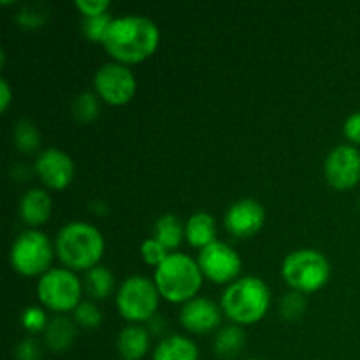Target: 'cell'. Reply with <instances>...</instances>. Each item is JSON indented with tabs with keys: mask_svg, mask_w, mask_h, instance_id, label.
Returning <instances> with one entry per match:
<instances>
[{
	"mask_svg": "<svg viewBox=\"0 0 360 360\" xmlns=\"http://www.w3.org/2000/svg\"><path fill=\"white\" fill-rule=\"evenodd\" d=\"M323 172L334 188H352L360 179V151L352 144H340L327 155Z\"/></svg>",
	"mask_w": 360,
	"mask_h": 360,
	"instance_id": "8fae6325",
	"label": "cell"
},
{
	"mask_svg": "<svg viewBox=\"0 0 360 360\" xmlns=\"http://www.w3.org/2000/svg\"><path fill=\"white\" fill-rule=\"evenodd\" d=\"M14 143H16L18 150L25 151V153H32V151L37 150L39 144H41L37 127L30 120H20L14 127Z\"/></svg>",
	"mask_w": 360,
	"mask_h": 360,
	"instance_id": "603a6c76",
	"label": "cell"
},
{
	"mask_svg": "<svg viewBox=\"0 0 360 360\" xmlns=\"http://www.w3.org/2000/svg\"><path fill=\"white\" fill-rule=\"evenodd\" d=\"M56 255L70 271H90L104 255L101 231L86 221H70L56 236Z\"/></svg>",
	"mask_w": 360,
	"mask_h": 360,
	"instance_id": "7a4b0ae2",
	"label": "cell"
},
{
	"mask_svg": "<svg viewBox=\"0 0 360 360\" xmlns=\"http://www.w3.org/2000/svg\"><path fill=\"white\" fill-rule=\"evenodd\" d=\"M51 197L42 188H30L20 200V214L25 224L41 225L51 214Z\"/></svg>",
	"mask_w": 360,
	"mask_h": 360,
	"instance_id": "9a60e30c",
	"label": "cell"
},
{
	"mask_svg": "<svg viewBox=\"0 0 360 360\" xmlns=\"http://www.w3.org/2000/svg\"><path fill=\"white\" fill-rule=\"evenodd\" d=\"M158 292L155 281L144 276H130L120 287L116 295V306L120 315L129 322L151 320L158 308Z\"/></svg>",
	"mask_w": 360,
	"mask_h": 360,
	"instance_id": "52a82bcc",
	"label": "cell"
},
{
	"mask_svg": "<svg viewBox=\"0 0 360 360\" xmlns=\"http://www.w3.org/2000/svg\"><path fill=\"white\" fill-rule=\"evenodd\" d=\"M264 220H266V211L253 199H243L234 202L229 207L224 218L225 229L238 239L257 234L262 229Z\"/></svg>",
	"mask_w": 360,
	"mask_h": 360,
	"instance_id": "4fadbf2b",
	"label": "cell"
},
{
	"mask_svg": "<svg viewBox=\"0 0 360 360\" xmlns=\"http://www.w3.org/2000/svg\"><path fill=\"white\" fill-rule=\"evenodd\" d=\"M345 136L352 143L360 144V111L348 116V120L345 122Z\"/></svg>",
	"mask_w": 360,
	"mask_h": 360,
	"instance_id": "1f68e13d",
	"label": "cell"
},
{
	"mask_svg": "<svg viewBox=\"0 0 360 360\" xmlns=\"http://www.w3.org/2000/svg\"><path fill=\"white\" fill-rule=\"evenodd\" d=\"M141 255L146 260V264L158 267L165 259H167L169 253L164 245H160L155 238H150L141 245Z\"/></svg>",
	"mask_w": 360,
	"mask_h": 360,
	"instance_id": "83f0119b",
	"label": "cell"
},
{
	"mask_svg": "<svg viewBox=\"0 0 360 360\" xmlns=\"http://www.w3.org/2000/svg\"><path fill=\"white\" fill-rule=\"evenodd\" d=\"M97 95L90 91H83L72 101V116L77 122H91L98 115Z\"/></svg>",
	"mask_w": 360,
	"mask_h": 360,
	"instance_id": "cb8c5ba5",
	"label": "cell"
},
{
	"mask_svg": "<svg viewBox=\"0 0 360 360\" xmlns=\"http://www.w3.org/2000/svg\"><path fill=\"white\" fill-rule=\"evenodd\" d=\"M197 264L204 276L210 278L214 283H229V281L236 280L241 273L243 266L236 250L221 241H214L200 250Z\"/></svg>",
	"mask_w": 360,
	"mask_h": 360,
	"instance_id": "30bf717a",
	"label": "cell"
},
{
	"mask_svg": "<svg viewBox=\"0 0 360 360\" xmlns=\"http://www.w3.org/2000/svg\"><path fill=\"white\" fill-rule=\"evenodd\" d=\"M153 360H199V348L188 338L174 334L157 345Z\"/></svg>",
	"mask_w": 360,
	"mask_h": 360,
	"instance_id": "e0dca14e",
	"label": "cell"
},
{
	"mask_svg": "<svg viewBox=\"0 0 360 360\" xmlns=\"http://www.w3.org/2000/svg\"><path fill=\"white\" fill-rule=\"evenodd\" d=\"M281 276L295 292L311 294V292L320 290L329 281L330 264L323 257V253L316 250H295L285 257Z\"/></svg>",
	"mask_w": 360,
	"mask_h": 360,
	"instance_id": "5b68a950",
	"label": "cell"
},
{
	"mask_svg": "<svg viewBox=\"0 0 360 360\" xmlns=\"http://www.w3.org/2000/svg\"><path fill=\"white\" fill-rule=\"evenodd\" d=\"M183 234H185V229H183L181 220L174 214H164L155 224V239L167 250L178 248L179 243L183 241Z\"/></svg>",
	"mask_w": 360,
	"mask_h": 360,
	"instance_id": "44dd1931",
	"label": "cell"
},
{
	"mask_svg": "<svg viewBox=\"0 0 360 360\" xmlns=\"http://www.w3.org/2000/svg\"><path fill=\"white\" fill-rule=\"evenodd\" d=\"M245 347V333L239 326H227L214 340V352L221 359H234Z\"/></svg>",
	"mask_w": 360,
	"mask_h": 360,
	"instance_id": "ffe728a7",
	"label": "cell"
},
{
	"mask_svg": "<svg viewBox=\"0 0 360 360\" xmlns=\"http://www.w3.org/2000/svg\"><path fill=\"white\" fill-rule=\"evenodd\" d=\"M252 360H262V359H252Z\"/></svg>",
	"mask_w": 360,
	"mask_h": 360,
	"instance_id": "e575fe53",
	"label": "cell"
},
{
	"mask_svg": "<svg viewBox=\"0 0 360 360\" xmlns=\"http://www.w3.org/2000/svg\"><path fill=\"white\" fill-rule=\"evenodd\" d=\"M41 347L34 338H25L16 348L18 360H41Z\"/></svg>",
	"mask_w": 360,
	"mask_h": 360,
	"instance_id": "4dcf8cb0",
	"label": "cell"
},
{
	"mask_svg": "<svg viewBox=\"0 0 360 360\" xmlns=\"http://www.w3.org/2000/svg\"><path fill=\"white\" fill-rule=\"evenodd\" d=\"M220 320V308L206 297H193L192 301L185 302V306L179 311V322L190 333H210V330L217 329Z\"/></svg>",
	"mask_w": 360,
	"mask_h": 360,
	"instance_id": "5bb4252c",
	"label": "cell"
},
{
	"mask_svg": "<svg viewBox=\"0 0 360 360\" xmlns=\"http://www.w3.org/2000/svg\"><path fill=\"white\" fill-rule=\"evenodd\" d=\"M21 323H23L25 329L28 333H41V330H46V326H48V319H46V313L42 311L37 306H30L23 311L21 315Z\"/></svg>",
	"mask_w": 360,
	"mask_h": 360,
	"instance_id": "f1b7e54d",
	"label": "cell"
},
{
	"mask_svg": "<svg viewBox=\"0 0 360 360\" xmlns=\"http://www.w3.org/2000/svg\"><path fill=\"white\" fill-rule=\"evenodd\" d=\"M81 292L83 287L79 278L65 267L49 269L48 273L42 274L37 283L39 301L56 313L76 309L79 306Z\"/></svg>",
	"mask_w": 360,
	"mask_h": 360,
	"instance_id": "ba28073f",
	"label": "cell"
},
{
	"mask_svg": "<svg viewBox=\"0 0 360 360\" xmlns=\"http://www.w3.org/2000/svg\"><path fill=\"white\" fill-rule=\"evenodd\" d=\"M44 338L49 350L62 354L67 348H70L76 338V323L67 316H55L46 326Z\"/></svg>",
	"mask_w": 360,
	"mask_h": 360,
	"instance_id": "d6986e66",
	"label": "cell"
},
{
	"mask_svg": "<svg viewBox=\"0 0 360 360\" xmlns=\"http://www.w3.org/2000/svg\"><path fill=\"white\" fill-rule=\"evenodd\" d=\"M51 260L53 246L44 232L30 229L14 239L11 248V266L23 276H42L49 271Z\"/></svg>",
	"mask_w": 360,
	"mask_h": 360,
	"instance_id": "8992f818",
	"label": "cell"
},
{
	"mask_svg": "<svg viewBox=\"0 0 360 360\" xmlns=\"http://www.w3.org/2000/svg\"><path fill=\"white\" fill-rule=\"evenodd\" d=\"M160 41L157 23L146 16L127 14L115 18L102 44L120 63H139L155 53Z\"/></svg>",
	"mask_w": 360,
	"mask_h": 360,
	"instance_id": "6da1fadb",
	"label": "cell"
},
{
	"mask_svg": "<svg viewBox=\"0 0 360 360\" xmlns=\"http://www.w3.org/2000/svg\"><path fill=\"white\" fill-rule=\"evenodd\" d=\"M94 86L108 104H127L136 94V77L123 63H105L95 72Z\"/></svg>",
	"mask_w": 360,
	"mask_h": 360,
	"instance_id": "9c48e42d",
	"label": "cell"
},
{
	"mask_svg": "<svg viewBox=\"0 0 360 360\" xmlns=\"http://www.w3.org/2000/svg\"><path fill=\"white\" fill-rule=\"evenodd\" d=\"M74 320L81 327H84V329H95V327L101 326L102 313L98 311V308L94 302L84 301L79 302V306L74 309Z\"/></svg>",
	"mask_w": 360,
	"mask_h": 360,
	"instance_id": "d4e9b609",
	"label": "cell"
},
{
	"mask_svg": "<svg viewBox=\"0 0 360 360\" xmlns=\"http://www.w3.org/2000/svg\"><path fill=\"white\" fill-rule=\"evenodd\" d=\"M306 309V299L301 292H288L280 302L281 315L287 320H295L304 313Z\"/></svg>",
	"mask_w": 360,
	"mask_h": 360,
	"instance_id": "484cf974",
	"label": "cell"
},
{
	"mask_svg": "<svg viewBox=\"0 0 360 360\" xmlns=\"http://www.w3.org/2000/svg\"><path fill=\"white\" fill-rule=\"evenodd\" d=\"M271 292L257 276H245L232 281L221 294V309L236 323L250 326L264 319L269 309Z\"/></svg>",
	"mask_w": 360,
	"mask_h": 360,
	"instance_id": "3957f363",
	"label": "cell"
},
{
	"mask_svg": "<svg viewBox=\"0 0 360 360\" xmlns=\"http://www.w3.org/2000/svg\"><path fill=\"white\" fill-rule=\"evenodd\" d=\"M41 11H34L32 7H25L23 11H20L18 14V21L23 23L25 27H37L39 23H42L44 16H41Z\"/></svg>",
	"mask_w": 360,
	"mask_h": 360,
	"instance_id": "d6a6232c",
	"label": "cell"
},
{
	"mask_svg": "<svg viewBox=\"0 0 360 360\" xmlns=\"http://www.w3.org/2000/svg\"><path fill=\"white\" fill-rule=\"evenodd\" d=\"M35 172L46 186L62 190L72 181L74 162L65 151L58 150V148H48L39 153L37 160H35Z\"/></svg>",
	"mask_w": 360,
	"mask_h": 360,
	"instance_id": "7c38bea8",
	"label": "cell"
},
{
	"mask_svg": "<svg viewBox=\"0 0 360 360\" xmlns=\"http://www.w3.org/2000/svg\"><path fill=\"white\" fill-rule=\"evenodd\" d=\"M150 348V334L141 326H127L118 336V350L125 360H139Z\"/></svg>",
	"mask_w": 360,
	"mask_h": 360,
	"instance_id": "ac0fdd59",
	"label": "cell"
},
{
	"mask_svg": "<svg viewBox=\"0 0 360 360\" xmlns=\"http://www.w3.org/2000/svg\"><path fill=\"white\" fill-rule=\"evenodd\" d=\"M115 18L109 16L108 13L101 14V16H94V18H84L83 20V32L90 41H101L104 39L105 32H108L109 25Z\"/></svg>",
	"mask_w": 360,
	"mask_h": 360,
	"instance_id": "4316f807",
	"label": "cell"
},
{
	"mask_svg": "<svg viewBox=\"0 0 360 360\" xmlns=\"http://www.w3.org/2000/svg\"><path fill=\"white\" fill-rule=\"evenodd\" d=\"M76 7L81 11V14H83L84 18H94L105 14L109 2L108 0H77Z\"/></svg>",
	"mask_w": 360,
	"mask_h": 360,
	"instance_id": "f546056e",
	"label": "cell"
},
{
	"mask_svg": "<svg viewBox=\"0 0 360 360\" xmlns=\"http://www.w3.org/2000/svg\"><path fill=\"white\" fill-rule=\"evenodd\" d=\"M202 271L192 257L169 253L155 269V285L164 299L171 302H188L202 287Z\"/></svg>",
	"mask_w": 360,
	"mask_h": 360,
	"instance_id": "277c9868",
	"label": "cell"
},
{
	"mask_svg": "<svg viewBox=\"0 0 360 360\" xmlns=\"http://www.w3.org/2000/svg\"><path fill=\"white\" fill-rule=\"evenodd\" d=\"M84 287L94 299H105L115 288V276L108 267L95 266L86 273Z\"/></svg>",
	"mask_w": 360,
	"mask_h": 360,
	"instance_id": "7402d4cb",
	"label": "cell"
},
{
	"mask_svg": "<svg viewBox=\"0 0 360 360\" xmlns=\"http://www.w3.org/2000/svg\"><path fill=\"white\" fill-rule=\"evenodd\" d=\"M9 102H11V88H9V83L2 77V79H0V108H2V111H6Z\"/></svg>",
	"mask_w": 360,
	"mask_h": 360,
	"instance_id": "836d02e7",
	"label": "cell"
},
{
	"mask_svg": "<svg viewBox=\"0 0 360 360\" xmlns=\"http://www.w3.org/2000/svg\"><path fill=\"white\" fill-rule=\"evenodd\" d=\"M186 241L197 248H206L217 241V225L214 218L206 211H197L185 224Z\"/></svg>",
	"mask_w": 360,
	"mask_h": 360,
	"instance_id": "2e32d148",
	"label": "cell"
}]
</instances>
